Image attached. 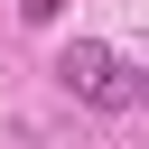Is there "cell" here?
Instances as JSON below:
<instances>
[{
  "mask_svg": "<svg viewBox=\"0 0 149 149\" xmlns=\"http://www.w3.org/2000/svg\"><path fill=\"white\" fill-rule=\"evenodd\" d=\"M56 84H65L74 102H93V112H140V102H149V74H140L121 47H102V37H74V47L56 56Z\"/></svg>",
  "mask_w": 149,
  "mask_h": 149,
  "instance_id": "6da1fadb",
  "label": "cell"
},
{
  "mask_svg": "<svg viewBox=\"0 0 149 149\" xmlns=\"http://www.w3.org/2000/svg\"><path fill=\"white\" fill-rule=\"evenodd\" d=\"M56 9H65V0H19V19H28V28H47Z\"/></svg>",
  "mask_w": 149,
  "mask_h": 149,
  "instance_id": "7a4b0ae2",
  "label": "cell"
}]
</instances>
